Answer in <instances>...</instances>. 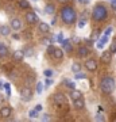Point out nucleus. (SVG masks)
Here are the masks:
<instances>
[{
    "mask_svg": "<svg viewBox=\"0 0 116 122\" xmlns=\"http://www.w3.org/2000/svg\"><path fill=\"white\" fill-rule=\"evenodd\" d=\"M85 25H86V19L81 18V19H80V22H78V27H80V29H82V27L85 26Z\"/></svg>",
    "mask_w": 116,
    "mask_h": 122,
    "instance_id": "33",
    "label": "nucleus"
},
{
    "mask_svg": "<svg viewBox=\"0 0 116 122\" xmlns=\"http://www.w3.org/2000/svg\"><path fill=\"white\" fill-rule=\"evenodd\" d=\"M3 88H5V94H7V96H11V87H9V84L5 83L4 86H3Z\"/></svg>",
    "mask_w": 116,
    "mask_h": 122,
    "instance_id": "29",
    "label": "nucleus"
},
{
    "mask_svg": "<svg viewBox=\"0 0 116 122\" xmlns=\"http://www.w3.org/2000/svg\"><path fill=\"white\" fill-rule=\"evenodd\" d=\"M3 86H4V84H3V81H0V90L3 88Z\"/></svg>",
    "mask_w": 116,
    "mask_h": 122,
    "instance_id": "51",
    "label": "nucleus"
},
{
    "mask_svg": "<svg viewBox=\"0 0 116 122\" xmlns=\"http://www.w3.org/2000/svg\"><path fill=\"white\" fill-rule=\"evenodd\" d=\"M51 57L54 60H62L64 58V50L61 48H56L54 52H53V54H51Z\"/></svg>",
    "mask_w": 116,
    "mask_h": 122,
    "instance_id": "14",
    "label": "nucleus"
},
{
    "mask_svg": "<svg viewBox=\"0 0 116 122\" xmlns=\"http://www.w3.org/2000/svg\"><path fill=\"white\" fill-rule=\"evenodd\" d=\"M12 58L14 61H16V62H20V61L24 60V53H23V50H15L12 54Z\"/></svg>",
    "mask_w": 116,
    "mask_h": 122,
    "instance_id": "13",
    "label": "nucleus"
},
{
    "mask_svg": "<svg viewBox=\"0 0 116 122\" xmlns=\"http://www.w3.org/2000/svg\"><path fill=\"white\" fill-rule=\"evenodd\" d=\"M0 34L3 37L9 35L11 34V26H0Z\"/></svg>",
    "mask_w": 116,
    "mask_h": 122,
    "instance_id": "18",
    "label": "nucleus"
},
{
    "mask_svg": "<svg viewBox=\"0 0 116 122\" xmlns=\"http://www.w3.org/2000/svg\"><path fill=\"white\" fill-rule=\"evenodd\" d=\"M57 1H58L61 5H66V4H70L72 0H57Z\"/></svg>",
    "mask_w": 116,
    "mask_h": 122,
    "instance_id": "37",
    "label": "nucleus"
},
{
    "mask_svg": "<svg viewBox=\"0 0 116 122\" xmlns=\"http://www.w3.org/2000/svg\"><path fill=\"white\" fill-rule=\"evenodd\" d=\"M96 121H100V122H103V121H105V117H104L101 113H97L96 114Z\"/></svg>",
    "mask_w": 116,
    "mask_h": 122,
    "instance_id": "30",
    "label": "nucleus"
},
{
    "mask_svg": "<svg viewBox=\"0 0 116 122\" xmlns=\"http://www.w3.org/2000/svg\"><path fill=\"white\" fill-rule=\"evenodd\" d=\"M26 22L28 23V25H35V23L39 22V18H38V15H37L35 12L28 11V12L26 14Z\"/></svg>",
    "mask_w": 116,
    "mask_h": 122,
    "instance_id": "8",
    "label": "nucleus"
},
{
    "mask_svg": "<svg viewBox=\"0 0 116 122\" xmlns=\"http://www.w3.org/2000/svg\"><path fill=\"white\" fill-rule=\"evenodd\" d=\"M38 30H39V33H42V34H47L49 31H50V26H49L47 23L41 22L39 26H38Z\"/></svg>",
    "mask_w": 116,
    "mask_h": 122,
    "instance_id": "15",
    "label": "nucleus"
},
{
    "mask_svg": "<svg viewBox=\"0 0 116 122\" xmlns=\"http://www.w3.org/2000/svg\"><path fill=\"white\" fill-rule=\"evenodd\" d=\"M12 38L18 41V39H20V37H19V34H15V33H14V34H12Z\"/></svg>",
    "mask_w": 116,
    "mask_h": 122,
    "instance_id": "45",
    "label": "nucleus"
},
{
    "mask_svg": "<svg viewBox=\"0 0 116 122\" xmlns=\"http://www.w3.org/2000/svg\"><path fill=\"white\" fill-rule=\"evenodd\" d=\"M89 53H90V49L88 45H81V46L77 48V56L80 58H86V57L89 56Z\"/></svg>",
    "mask_w": 116,
    "mask_h": 122,
    "instance_id": "6",
    "label": "nucleus"
},
{
    "mask_svg": "<svg viewBox=\"0 0 116 122\" xmlns=\"http://www.w3.org/2000/svg\"><path fill=\"white\" fill-rule=\"evenodd\" d=\"M108 38H109V35H105V34H103V37H101V39H100L99 42H101L103 45H105V44H107V41H108Z\"/></svg>",
    "mask_w": 116,
    "mask_h": 122,
    "instance_id": "31",
    "label": "nucleus"
},
{
    "mask_svg": "<svg viewBox=\"0 0 116 122\" xmlns=\"http://www.w3.org/2000/svg\"><path fill=\"white\" fill-rule=\"evenodd\" d=\"M111 31H112V27H108L107 30L104 31V34H105V35H109V34H111Z\"/></svg>",
    "mask_w": 116,
    "mask_h": 122,
    "instance_id": "43",
    "label": "nucleus"
},
{
    "mask_svg": "<svg viewBox=\"0 0 116 122\" xmlns=\"http://www.w3.org/2000/svg\"><path fill=\"white\" fill-rule=\"evenodd\" d=\"M18 5H19L20 8H23V10L30 8V3H28V0H19V1H18Z\"/></svg>",
    "mask_w": 116,
    "mask_h": 122,
    "instance_id": "22",
    "label": "nucleus"
},
{
    "mask_svg": "<svg viewBox=\"0 0 116 122\" xmlns=\"http://www.w3.org/2000/svg\"><path fill=\"white\" fill-rule=\"evenodd\" d=\"M72 42L73 44H80V38L78 37H74V38H72Z\"/></svg>",
    "mask_w": 116,
    "mask_h": 122,
    "instance_id": "42",
    "label": "nucleus"
},
{
    "mask_svg": "<svg viewBox=\"0 0 116 122\" xmlns=\"http://www.w3.org/2000/svg\"><path fill=\"white\" fill-rule=\"evenodd\" d=\"M115 88H116V81L112 76H104L100 80V90H101L103 94L109 95V94L115 91Z\"/></svg>",
    "mask_w": 116,
    "mask_h": 122,
    "instance_id": "3",
    "label": "nucleus"
},
{
    "mask_svg": "<svg viewBox=\"0 0 116 122\" xmlns=\"http://www.w3.org/2000/svg\"><path fill=\"white\" fill-rule=\"evenodd\" d=\"M45 12L49 14V15H53V14L56 12V7H54L51 3H47V4H46V7H45Z\"/></svg>",
    "mask_w": 116,
    "mask_h": 122,
    "instance_id": "20",
    "label": "nucleus"
},
{
    "mask_svg": "<svg viewBox=\"0 0 116 122\" xmlns=\"http://www.w3.org/2000/svg\"><path fill=\"white\" fill-rule=\"evenodd\" d=\"M74 77L78 80V79H85L86 76H85V73H81V72H78V73H74Z\"/></svg>",
    "mask_w": 116,
    "mask_h": 122,
    "instance_id": "34",
    "label": "nucleus"
},
{
    "mask_svg": "<svg viewBox=\"0 0 116 122\" xmlns=\"http://www.w3.org/2000/svg\"><path fill=\"white\" fill-rule=\"evenodd\" d=\"M9 26H11V29H12V30L19 31L22 29V26H23V25H22V20L19 19V18H14V19H11V25H9Z\"/></svg>",
    "mask_w": 116,
    "mask_h": 122,
    "instance_id": "11",
    "label": "nucleus"
},
{
    "mask_svg": "<svg viewBox=\"0 0 116 122\" xmlns=\"http://www.w3.org/2000/svg\"><path fill=\"white\" fill-rule=\"evenodd\" d=\"M42 42H43L45 45H50V44H51V42H50V37H46V38H43V39H42Z\"/></svg>",
    "mask_w": 116,
    "mask_h": 122,
    "instance_id": "39",
    "label": "nucleus"
},
{
    "mask_svg": "<svg viewBox=\"0 0 116 122\" xmlns=\"http://www.w3.org/2000/svg\"><path fill=\"white\" fill-rule=\"evenodd\" d=\"M99 38H100V31H96V33L92 34V39H93V41H97Z\"/></svg>",
    "mask_w": 116,
    "mask_h": 122,
    "instance_id": "36",
    "label": "nucleus"
},
{
    "mask_svg": "<svg viewBox=\"0 0 116 122\" xmlns=\"http://www.w3.org/2000/svg\"><path fill=\"white\" fill-rule=\"evenodd\" d=\"M64 84L68 88H70V90L76 88V83H74V81H72V80H69V79H64Z\"/></svg>",
    "mask_w": 116,
    "mask_h": 122,
    "instance_id": "23",
    "label": "nucleus"
},
{
    "mask_svg": "<svg viewBox=\"0 0 116 122\" xmlns=\"http://www.w3.org/2000/svg\"><path fill=\"white\" fill-rule=\"evenodd\" d=\"M60 18L65 25L72 26V25H74L76 20H77V11L69 4L62 5V8L60 10Z\"/></svg>",
    "mask_w": 116,
    "mask_h": 122,
    "instance_id": "1",
    "label": "nucleus"
},
{
    "mask_svg": "<svg viewBox=\"0 0 116 122\" xmlns=\"http://www.w3.org/2000/svg\"><path fill=\"white\" fill-rule=\"evenodd\" d=\"M43 73H45V76H46V77H51L54 72H53L51 69H45V72H43Z\"/></svg>",
    "mask_w": 116,
    "mask_h": 122,
    "instance_id": "32",
    "label": "nucleus"
},
{
    "mask_svg": "<svg viewBox=\"0 0 116 122\" xmlns=\"http://www.w3.org/2000/svg\"><path fill=\"white\" fill-rule=\"evenodd\" d=\"M109 16V12H108L107 5L104 3H96L93 10H92V19L97 23L105 22Z\"/></svg>",
    "mask_w": 116,
    "mask_h": 122,
    "instance_id": "2",
    "label": "nucleus"
},
{
    "mask_svg": "<svg viewBox=\"0 0 116 122\" xmlns=\"http://www.w3.org/2000/svg\"><path fill=\"white\" fill-rule=\"evenodd\" d=\"M97 48H99V49H103V48H104V45L101 44V42H97Z\"/></svg>",
    "mask_w": 116,
    "mask_h": 122,
    "instance_id": "49",
    "label": "nucleus"
},
{
    "mask_svg": "<svg viewBox=\"0 0 116 122\" xmlns=\"http://www.w3.org/2000/svg\"><path fill=\"white\" fill-rule=\"evenodd\" d=\"M42 91H43V84L42 81H38L37 83V94H42Z\"/></svg>",
    "mask_w": 116,
    "mask_h": 122,
    "instance_id": "27",
    "label": "nucleus"
},
{
    "mask_svg": "<svg viewBox=\"0 0 116 122\" xmlns=\"http://www.w3.org/2000/svg\"><path fill=\"white\" fill-rule=\"evenodd\" d=\"M35 110H37L38 113H39V111H42V105H37V106H35Z\"/></svg>",
    "mask_w": 116,
    "mask_h": 122,
    "instance_id": "44",
    "label": "nucleus"
},
{
    "mask_svg": "<svg viewBox=\"0 0 116 122\" xmlns=\"http://www.w3.org/2000/svg\"><path fill=\"white\" fill-rule=\"evenodd\" d=\"M23 53H24V57L34 56V48L32 46H26V48L23 49Z\"/></svg>",
    "mask_w": 116,
    "mask_h": 122,
    "instance_id": "21",
    "label": "nucleus"
},
{
    "mask_svg": "<svg viewBox=\"0 0 116 122\" xmlns=\"http://www.w3.org/2000/svg\"><path fill=\"white\" fill-rule=\"evenodd\" d=\"M97 66H99V64H97V60H96V58L89 57V58L85 60V69L88 71V72H90V73L96 72V71H97Z\"/></svg>",
    "mask_w": 116,
    "mask_h": 122,
    "instance_id": "4",
    "label": "nucleus"
},
{
    "mask_svg": "<svg viewBox=\"0 0 116 122\" xmlns=\"http://www.w3.org/2000/svg\"><path fill=\"white\" fill-rule=\"evenodd\" d=\"M111 8L116 11V0H111Z\"/></svg>",
    "mask_w": 116,
    "mask_h": 122,
    "instance_id": "41",
    "label": "nucleus"
},
{
    "mask_svg": "<svg viewBox=\"0 0 116 122\" xmlns=\"http://www.w3.org/2000/svg\"><path fill=\"white\" fill-rule=\"evenodd\" d=\"M73 107L74 110H78V111H81V110L85 109V100L80 98V99H74L73 100Z\"/></svg>",
    "mask_w": 116,
    "mask_h": 122,
    "instance_id": "10",
    "label": "nucleus"
},
{
    "mask_svg": "<svg viewBox=\"0 0 116 122\" xmlns=\"http://www.w3.org/2000/svg\"><path fill=\"white\" fill-rule=\"evenodd\" d=\"M57 41H58L60 44H62V42H64V34H62V33H60V34L57 35Z\"/></svg>",
    "mask_w": 116,
    "mask_h": 122,
    "instance_id": "38",
    "label": "nucleus"
},
{
    "mask_svg": "<svg viewBox=\"0 0 116 122\" xmlns=\"http://www.w3.org/2000/svg\"><path fill=\"white\" fill-rule=\"evenodd\" d=\"M85 44L88 45V46H90V45H92V41H90V39H85Z\"/></svg>",
    "mask_w": 116,
    "mask_h": 122,
    "instance_id": "48",
    "label": "nucleus"
},
{
    "mask_svg": "<svg viewBox=\"0 0 116 122\" xmlns=\"http://www.w3.org/2000/svg\"><path fill=\"white\" fill-rule=\"evenodd\" d=\"M53 102H54L57 106H65L68 103V99H66V96H65L62 92H56V94L53 95Z\"/></svg>",
    "mask_w": 116,
    "mask_h": 122,
    "instance_id": "5",
    "label": "nucleus"
},
{
    "mask_svg": "<svg viewBox=\"0 0 116 122\" xmlns=\"http://www.w3.org/2000/svg\"><path fill=\"white\" fill-rule=\"evenodd\" d=\"M51 84H53V79L51 77H46V80H45V86L49 87V86H51Z\"/></svg>",
    "mask_w": 116,
    "mask_h": 122,
    "instance_id": "35",
    "label": "nucleus"
},
{
    "mask_svg": "<svg viewBox=\"0 0 116 122\" xmlns=\"http://www.w3.org/2000/svg\"><path fill=\"white\" fill-rule=\"evenodd\" d=\"M54 49H56V46H54L53 44L47 45V54H49V56H51V54H53V52H54Z\"/></svg>",
    "mask_w": 116,
    "mask_h": 122,
    "instance_id": "28",
    "label": "nucleus"
},
{
    "mask_svg": "<svg viewBox=\"0 0 116 122\" xmlns=\"http://www.w3.org/2000/svg\"><path fill=\"white\" fill-rule=\"evenodd\" d=\"M70 98H72V100L80 99V98H82V92L78 91V90H76V88H73V90L70 91Z\"/></svg>",
    "mask_w": 116,
    "mask_h": 122,
    "instance_id": "17",
    "label": "nucleus"
},
{
    "mask_svg": "<svg viewBox=\"0 0 116 122\" xmlns=\"http://www.w3.org/2000/svg\"><path fill=\"white\" fill-rule=\"evenodd\" d=\"M62 48L65 49V52L68 53H72V50H73V46H72V42H70V39H64V42H62Z\"/></svg>",
    "mask_w": 116,
    "mask_h": 122,
    "instance_id": "16",
    "label": "nucleus"
},
{
    "mask_svg": "<svg viewBox=\"0 0 116 122\" xmlns=\"http://www.w3.org/2000/svg\"><path fill=\"white\" fill-rule=\"evenodd\" d=\"M11 114H12V109L9 106H4V107H1V110H0V117L4 118V119L5 118H9Z\"/></svg>",
    "mask_w": 116,
    "mask_h": 122,
    "instance_id": "12",
    "label": "nucleus"
},
{
    "mask_svg": "<svg viewBox=\"0 0 116 122\" xmlns=\"http://www.w3.org/2000/svg\"><path fill=\"white\" fill-rule=\"evenodd\" d=\"M28 117H30V118H37V117H38V111H37L35 109L30 110V111H28Z\"/></svg>",
    "mask_w": 116,
    "mask_h": 122,
    "instance_id": "26",
    "label": "nucleus"
},
{
    "mask_svg": "<svg viewBox=\"0 0 116 122\" xmlns=\"http://www.w3.org/2000/svg\"><path fill=\"white\" fill-rule=\"evenodd\" d=\"M19 94H20V98L23 100H31L32 99V90H31L30 87H23L20 90V92H19Z\"/></svg>",
    "mask_w": 116,
    "mask_h": 122,
    "instance_id": "7",
    "label": "nucleus"
},
{
    "mask_svg": "<svg viewBox=\"0 0 116 122\" xmlns=\"http://www.w3.org/2000/svg\"><path fill=\"white\" fill-rule=\"evenodd\" d=\"M109 50H111L112 54H113V53H116V37L112 39V44H111V46H109Z\"/></svg>",
    "mask_w": 116,
    "mask_h": 122,
    "instance_id": "25",
    "label": "nucleus"
},
{
    "mask_svg": "<svg viewBox=\"0 0 116 122\" xmlns=\"http://www.w3.org/2000/svg\"><path fill=\"white\" fill-rule=\"evenodd\" d=\"M1 103H4V96L0 94V105H1Z\"/></svg>",
    "mask_w": 116,
    "mask_h": 122,
    "instance_id": "47",
    "label": "nucleus"
},
{
    "mask_svg": "<svg viewBox=\"0 0 116 122\" xmlns=\"http://www.w3.org/2000/svg\"><path fill=\"white\" fill-rule=\"evenodd\" d=\"M78 1H80L81 4H88V3H89L90 0H78Z\"/></svg>",
    "mask_w": 116,
    "mask_h": 122,
    "instance_id": "46",
    "label": "nucleus"
},
{
    "mask_svg": "<svg viewBox=\"0 0 116 122\" xmlns=\"http://www.w3.org/2000/svg\"><path fill=\"white\" fill-rule=\"evenodd\" d=\"M100 60H101L103 64H111V61H112V53H111V50H105V52L101 53Z\"/></svg>",
    "mask_w": 116,
    "mask_h": 122,
    "instance_id": "9",
    "label": "nucleus"
},
{
    "mask_svg": "<svg viewBox=\"0 0 116 122\" xmlns=\"http://www.w3.org/2000/svg\"><path fill=\"white\" fill-rule=\"evenodd\" d=\"M81 64H78V62H73V65H72V72L73 73H78V72H81Z\"/></svg>",
    "mask_w": 116,
    "mask_h": 122,
    "instance_id": "24",
    "label": "nucleus"
},
{
    "mask_svg": "<svg viewBox=\"0 0 116 122\" xmlns=\"http://www.w3.org/2000/svg\"><path fill=\"white\" fill-rule=\"evenodd\" d=\"M51 118H50V115H47V114H43L42 115V121H50Z\"/></svg>",
    "mask_w": 116,
    "mask_h": 122,
    "instance_id": "40",
    "label": "nucleus"
},
{
    "mask_svg": "<svg viewBox=\"0 0 116 122\" xmlns=\"http://www.w3.org/2000/svg\"><path fill=\"white\" fill-rule=\"evenodd\" d=\"M56 22H57V19H56V18H53V20H51V25H56Z\"/></svg>",
    "mask_w": 116,
    "mask_h": 122,
    "instance_id": "50",
    "label": "nucleus"
},
{
    "mask_svg": "<svg viewBox=\"0 0 116 122\" xmlns=\"http://www.w3.org/2000/svg\"><path fill=\"white\" fill-rule=\"evenodd\" d=\"M5 56H8V48H7L4 44L0 42V58H3V57H5Z\"/></svg>",
    "mask_w": 116,
    "mask_h": 122,
    "instance_id": "19",
    "label": "nucleus"
}]
</instances>
